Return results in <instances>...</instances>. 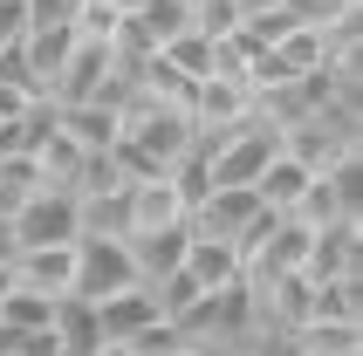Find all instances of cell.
I'll list each match as a JSON object with an SVG mask.
<instances>
[{"mask_svg":"<svg viewBox=\"0 0 363 356\" xmlns=\"http://www.w3.org/2000/svg\"><path fill=\"white\" fill-rule=\"evenodd\" d=\"M96 356H130V350H123V343H103V350Z\"/></svg>","mask_w":363,"mask_h":356,"instance_id":"7c38bea8","label":"cell"},{"mask_svg":"<svg viewBox=\"0 0 363 356\" xmlns=\"http://www.w3.org/2000/svg\"><path fill=\"white\" fill-rule=\"evenodd\" d=\"M185 274L199 281L206 295H220V288H233L240 274V254H233V240H213V233H192V247H185Z\"/></svg>","mask_w":363,"mask_h":356,"instance_id":"8992f818","label":"cell"},{"mask_svg":"<svg viewBox=\"0 0 363 356\" xmlns=\"http://www.w3.org/2000/svg\"><path fill=\"white\" fill-rule=\"evenodd\" d=\"M130 288H144V281H138V260H130L123 240H76V288H69V301L103 308V301L130 295Z\"/></svg>","mask_w":363,"mask_h":356,"instance_id":"6da1fadb","label":"cell"},{"mask_svg":"<svg viewBox=\"0 0 363 356\" xmlns=\"http://www.w3.org/2000/svg\"><path fill=\"white\" fill-rule=\"evenodd\" d=\"M123 247H130V260H138V281H144V288H158L164 274H179V267H185L192 219H185V226H164V233H138V240H123Z\"/></svg>","mask_w":363,"mask_h":356,"instance_id":"277c9868","label":"cell"},{"mask_svg":"<svg viewBox=\"0 0 363 356\" xmlns=\"http://www.w3.org/2000/svg\"><path fill=\"white\" fill-rule=\"evenodd\" d=\"M185 7H199V0H185Z\"/></svg>","mask_w":363,"mask_h":356,"instance_id":"5bb4252c","label":"cell"},{"mask_svg":"<svg viewBox=\"0 0 363 356\" xmlns=\"http://www.w3.org/2000/svg\"><path fill=\"white\" fill-rule=\"evenodd\" d=\"M164 226H185V206L172 192V178H138L130 185V240L138 233H164Z\"/></svg>","mask_w":363,"mask_h":356,"instance_id":"52a82bcc","label":"cell"},{"mask_svg":"<svg viewBox=\"0 0 363 356\" xmlns=\"http://www.w3.org/2000/svg\"><path fill=\"white\" fill-rule=\"evenodd\" d=\"M35 192H41L35 158H28V151H0V219H14Z\"/></svg>","mask_w":363,"mask_h":356,"instance_id":"30bf717a","label":"cell"},{"mask_svg":"<svg viewBox=\"0 0 363 356\" xmlns=\"http://www.w3.org/2000/svg\"><path fill=\"white\" fill-rule=\"evenodd\" d=\"M7 226H14V254H28V247H76V240H82L76 192H48V185H41Z\"/></svg>","mask_w":363,"mask_h":356,"instance_id":"7a4b0ae2","label":"cell"},{"mask_svg":"<svg viewBox=\"0 0 363 356\" xmlns=\"http://www.w3.org/2000/svg\"><path fill=\"white\" fill-rule=\"evenodd\" d=\"M261 213H267V206H261L254 192H213L199 213H192V233H213V240H233V247H240V233H247Z\"/></svg>","mask_w":363,"mask_h":356,"instance_id":"5b68a950","label":"cell"},{"mask_svg":"<svg viewBox=\"0 0 363 356\" xmlns=\"http://www.w3.org/2000/svg\"><path fill=\"white\" fill-rule=\"evenodd\" d=\"M308 178H315V172H308V165H295V158H288V151H274V158H267V172L254 178V199H261L267 213H281V219H288V213H295V206H302Z\"/></svg>","mask_w":363,"mask_h":356,"instance_id":"9c48e42d","label":"cell"},{"mask_svg":"<svg viewBox=\"0 0 363 356\" xmlns=\"http://www.w3.org/2000/svg\"><path fill=\"white\" fill-rule=\"evenodd\" d=\"M7 274H14V288H28L41 301H69V288H76V247H28V254L7 260Z\"/></svg>","mask_w":363,"mask_h":356,"instance_id":"3957f363","label":"cell"},{"mask_svg":"<svg viewBox=\"0 0 363 356\" xmlns=\"http://www.w3.org/2000/svg\"><path fill=\"white\" fill-rule=\"evenodd\" d=\"M151 322H164V316H158V301H151V288H130V295H117V301H103V308H96L103 343H138Z\"/></svg>","mask_w":363,"mask_h":356,"instance_id":"ba28073f","label":"cell"},{"mask_svg":"<svg viewBox=\"0 0 363 356\" xmlns=\"http://www.w3.org/2000/svg\"><path fill=\"white\" fill-rule=\"evenodd\" d=\"M7 260H14V226L0 219V267H7Z\"/></svg>","mask_w":363,"mask_h":356,"instance_id":"8fae6325","label":"cell"},{"mask_svg":"<svg viewBox=\"0 0 363 356\" xmlns=\"http://www.w3.org/2000/svg\"><path fill=\"white\" fill-rule=\"evenodd\" d=\"M164 356H199V350H192V343H179V350H164Z\"/></svg>","mask_w":363,"mask_h":356,"instance_id":"4fadbf2b","label":"cell"}]
</instances>
